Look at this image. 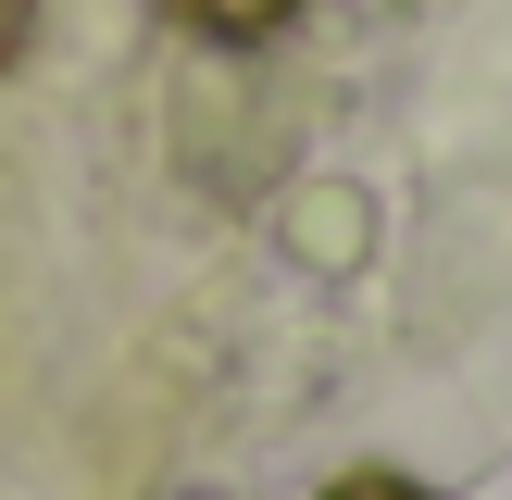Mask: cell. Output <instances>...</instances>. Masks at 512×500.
<instances>
[{
    "mask_svg": "<svg viewBox=\"0 0 512 500\" xmlns=\"http://www.w3.org/2000/svg\"><path fill=\"white\" fill-rule=\"evenodd\" d=\"M175 25H188V38H213V50H263L275 25L300 13V0H163Z\"/></svg>",
    "mask_w": 512,
    "mask_h": 500,
    "instance_id": "1",
    "label": "cell"
},
{
    "mask_svg": "<svg viewBox=\"0 0 512 500\" xmlns=\"http://www.w3.org/2000/svg\"><path fill=\"white\" fill-rule=\"evenodd\" d=\"M325 500H438V488H413V475H388V463H363V475H338Z\"/></svg>",
    "mask_w": 512,
    "mask_h": 500,
    "instance_id": "2",
    "label": "cell"
},
{
    "mask_svg": "<svg viewBox=\"0 0 512 500\" xmlns=\"http://www.w3.org/2000/svg\"><path fill=\"white\" fill-rule=\"evenodd\" d=\"M25 38H38V0H0V75L25 63Z\"/></svg>",
    "mask_w": 512,
    "mask_h": 500,
    "instance_id": "3",
    "label": "cell"
}]
</instances>
